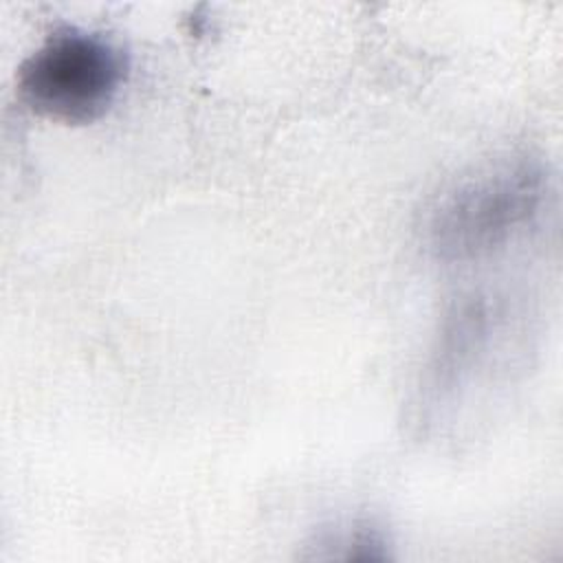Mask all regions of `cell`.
<instances>
[{"instance_id":"1","label":"cell","mask_w":563,"mask_h":563,"mask_svg":"<svg viewBox=\"0 0 563 563\" xmlns=\"http://www.w3.org/2000/svg\"><path fill=\"white\" fill-rule=\"evenodd\" d=\"M543 198V176L530 161L499 163L453 185L429 216V246L442 262L482 257L534 216Z\"/></svg>"},{"instance_id":"2","label":"cell","mask_w":563,"mask_h":563,"mask_svg":"<svg viewBox=\"0 0 563 563\" xmlns=\"http://www.w3.org/2000/svg\"><path fill=\"white\" fill-rule=\"evenodd\" d=\"M128 73L108 37L64 26L46 35L18 70V92L37 114L62 123H90L108 112Z\"/></svg>"}]
</instances>
